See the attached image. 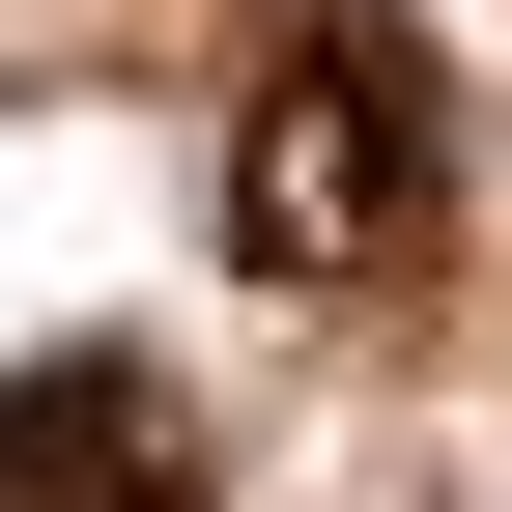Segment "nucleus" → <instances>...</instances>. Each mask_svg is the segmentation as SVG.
Segmentation results:
<instances>
[{
  "instance_id": "f03ea898",
  "label": "nucleus",
  "mask_w": 512,
  "mask_h": 512,
  "mask_svg": "<svg viewBox=\"0 0 512 512\" xmlns=\"http://www.w3.org/2000/svg\"><path fill=\"white\" fill-rule=\"evenodd\" d=\"M0 512H200L171 370L143 342H29V370H0Z\"/></svg>"
},
{
  "instance_id": "f257e3e1",
  "label": "nucleus",
  "mask_w": 512,
  "mask_h": 512,
  "mask_svg": "<svg viewBox=\"0 0 512 512\" xmlns=\"http://www.w3.org/2000/svg\"><path fill=\"white\" fill-rule=\"evenodd\" d=\"M228 256L256 285H427V256H456V86H427L370 0H313L228 86Z\"/></svg>"
}]
</instances>
